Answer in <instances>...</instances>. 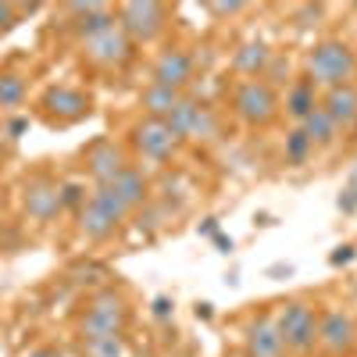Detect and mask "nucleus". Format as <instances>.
<instances>
[{"instance_id": "1", "label": "nucleus", "mask_w": 357, "mask_h": 357, "mask_svg": "<svg viewBox=\"0 0 357 357\" xmlns=\"http://www.w3.org/2000/svg\"><path fill=\"white\" fill-rule=\"evenodd\" d=\"M304 79L318 89V93L357 82V50L343 36L314 40L304 54Z\"/></svg>"}, {"instance_id": "2", "label": "nucleus", "mask_w": 357, "mask_h": 357, "mask_svg": "<svg viewBox=\"0 0 357 357\" xmlns=\"http://www.w3.org/2000/svg\"><path fill=\"white\" fill-rule=\"evenodd\" d=\"M229 111L240 126L247 129H268L279 122L282 114V97L279 86L264 79H236L229 86Z\"/></svg>"}, {"instance_id": "3", "label": "nucleus", "mask_w": 357, "mask_h": 357, "mask_svg": "<svg viewBox=\"0 0 357 357\" xmlns=\"http://www.w3.org/2000/svg\"><path fill=\"white\" fill-rule=\"evenodd\" d=\"M129 325V301L118 289H97L93 296H86V304L79 311V340H104V336H126Z\"/></svg>"}, {"instance_id": "4", "label": "nucleus", "mask_w": 357, "mask_h": 357, "mask_svg": "<svg viewBox=\"0 0 357 357\" xmlns=\"http://www.w3.org/2000/svg\"><path fill=\"white\" fill-rule=\"evenodd\" d=\"M114 22L132 47H154L172 25V8L158 0H126V4H114Z\"/></svg>"}, {"instance_id": "5", "label": "nucleus", "mask_w": 357, "mask_h": 357, "mask_svg": "<svg viewBox=\"0 0 357 357\" xmlns=\"http://www.w3.org/2000/svg\"><path fill=\"white\" fill-rule=\"evenodd\" d=\"M168 126L178 136V143H193V146H211L222 139V114L218 107H211L204 97L183 93V100L175 104V111L168 114Z\"/></svg>"}, {"instance_id": "6", "label": "nucleus", "mask_w": 357, "mask_h": 357, "mask_svg": "<svg viewBox=\"0 0 357 357\" xmlns=\"http://www.w3.org/2000/svg\"><path fill=\"white\" fill-rule=\"evenodd\" d=\"M129 218H132V215H129L107 190L89 186V197H86V204L79 207V215H75V229H79L82 240L104 243V240H111V236L122 229Z\"/></svg>"}, {"instance_id": "7", "label": "nucleus", "mask_w": 357, "mask_h": 357, "mask_svg": "<svg viewBox=\"0 0 357 357\" xmlns=\"http://www.w3.org/2000/svg\"><path fill=\"white\" fill-rule=\"evenodd\" d=\"M318 307L304 296H293L275 311V325H279V336L286 343V354L296 357H307L318 347Z\"/></svg>"}, {"instance_id": "8", "label": "nucleus", "mask_w": 357, "mask_h": 357, "mask_svg": "<svg viewBox=\"0 0 357 357\" xmlns=\"http://www.w3.org/2000/svg\"><path fill=\"white\" fill-rule=\"evenodd\" d=\"M178 151H183V143H178L172 126L161 122V118H136V122L129 126V158L161 168Z\"/></svg>"}, {"instance_id": "9", "label": "nucleus", "mask_w": 357, "mask_h": 357, "mask_svg": "<svg viewBox=\"0 0 357 357\" xmlns=\"http://www.w3.org/2000/svg\"><path fill=\"white\" fill-rule=\"evenodd\" d=\"M36 114L54 129H68V126H79L82 118L93 114V97H89L86 89H79V86L57 82V86H47L40 93Z\"/></svg>"}, {"instance_id": "10", "label": "nucleus", "mask_w": 357, "mask_h": 357, "mask_svg": "<svg viewBox=\"0 0 357 357\" xmlns=\"http://www.w3.org/2000/svg\"><path fill=\"white\" fill-rule=\"evenodd\" d=\"M79 54H82V61L86 65H93L100 72H122L132 65V57H136V47L129 43V36L118 29V22L97 29L93 36H86L79 40Z\"/></svg>"}, {"instance_id": "11", "label": "nucleus", "mask_w": 357, "mask_h": 357, "mask_svg": "<svg viewBox=\"0 0 357 357\" xmlns=\"http://www.w3.org/2000/svg\"><path fill=\"white\" fill-rule=\"evenodd\" d=\"M18 193H22V211H25L29 222L50 225L54 218L65 215V207H61V183H57L54 175H47V172L29 175Z\"/></svg>"}, {"instance_id": "12", "label": "nucleus", "mask_w": 357, "mask_h": 357, "mask_svg": "<svg viewBox=\"0 0 357 357\" xmlns=\"http://www.w3.org/2000/svg\"><path fill=\"white\" fill-rule=\"evenodd\" d=\"M197 79V57L193 50H186L183 43H161V50L151 61V82L178 89V93H190V86Z\"/></svg>"}, {"instance_id": "13", "label": "nucleus", "mask_w": 357, "mask_h": 357, "mask_svg": "<svg viewBox=\"0 0 357 357\" xmlns=\"http://www.w3.org/2000/svg\"><path fill=\"white\" fill-rule=\"evenodd\" d=\"M129 165H132L129 151H126L118 139H111V136H97V139L82 151V172H86V178H89L93 186H107L111 178L122 175Z\"/></svg>"}, {"instance_id": "14", "label": "nucleus", "mask_w": 357, "mask_h": 357, "mask_svg": "<svg viewBox=\"0 0 357 357\" xmlns=\"http://www.w3.org/2000/svg\"><path fill=\"white\" fill-rule=\"evenodd\" d=\"M357 340V318L347 307H329L318 314V347L329 357H350Z\"/></svg>"}, {"instance_id": "15", "label": "nucleus", "mask_w": 357, "mask_h": 357, "mask_svg": "<svg viewBox=\"0 0 357 357\" xmlns=\"http://www.w3.org/2000/svg\"><path fill=\"white\" fill-rule=\"evenodd\" d=\"M247 357H286V343L279 336L275 314H254L243 329Z\"/></svg>"}, {"instance_id": "16", "label": "nucleus", "mask_w": 357, "mask_h": 357, "mask_svg": "<svg viewBox=\"0 0 357 357\" xmlns=\"http://www.w3.org/2000/svg\"><path fill=\"white\" fill-rule=\"evenodd\" d=\"M100 190H107L118 204L126 207L129 215H136L139 207L151 200V178H146V172L139 168V165H129L122 175H114L107 186H100Z\"/></svg>"}, {"instance_id": "17", "label": "nucleus", "mask_w": 357, "mask_h": 357, "mask_svg": "<svg viewBox=\"0 0 357 357\" xmlns=\"http://www.w3.org/2000/svg\"><path fill=\"white\" fill-rule=\"evenodd\" d=\"M321 111L333 118L340 132H354L357 129V82L325 89L321 93Z\"/></svg>"}, {"instance_id": "18", "label": "nucleus", "mask_w": 357, "mask_h": 357, "mask_svg": "<svg viewBox=\"0 0 357 357\" xmlns=\"http://www.w3.org/2000/svg\"><path fill=\"white\" fill-rule=\"evenodd\" d=\"M272 57H275V50L264 40H247V43H240L232 50V72L240 79H264Z\"/></svg>"}, {"instance_id": "19", "label": "nucleus", "mask_w": 357, "mask_h": 357, "mask_svg": "<svg viewBox=\"0 0 357 357\" xmlns=\"http://www.w3.org/2000/svg\"><path fill=\"white\" fill-rule=\"evenodd\" d=\"M318 100H321V93L304 79V75H296V79H289L286 82V93H282V114L289 118L293 126H301L304 118L318 107Z\"/></svg>"}, {"instance_id": "20", "label": "nucleus", "mask_w": 357, "mask_h": 357, "mask_svg": "<svg viewBox=\"0 0 357 357\" xmlns=\"http://www.w3.org/2000/svg\"><path fill=\"white\" fill-rule=\"evenodd\" d=\"M178 100H183L178 89H168V86H158V82H146L139 89V111H143V118H161V122H168V114L175 111Z\"/></svg>"}, {"instance_id": "21", "label": "nucleus", "mask_w": 357, "mask_h": 357, "mask_svg": "<svg viewBox=\"0 0 357 357\" xmlns=\"http://www.w3.org/2000/svg\"><path fill=\"white\" fill-rule=\"evenodd\" d=\"M301 132L311 139L314 151H329V146H336V143H340V136H343V132L336 129L333 118L321 111V100H318V107H314V111L304 118V122H301Z\"/></svg>"}, {"instance_id": "22", "label": "nucleus", "mask_w": 357, "mask_h": 357, "mask_svg": "<svg viewBox=\"0 0 357 357\" xmlns=\"http://www.w3.org/2000/svg\"><path fill=\"white\" fill-rule=\"evenodd\" d=\"M29 100V75L15 68H0V114H15Z\"/></svg>"}, {"instance_id": "23", "label": "nucleus", "mask_w": 357, "mask_h": 357, "mask_svg": "<svg viewBox=\"0 0 357 357\" xmlns=\"http://www.w3.org/2000/svg\"><path fill=\"white\" fill-rule=\"evenodd\" d=\"M282 158H286V165H307V161L314 158V146H311V139L301 132V126H293V129L286 132V139H282Z\"/></svg>"}, {"instance_id": "24", "label": "nucleus", "mask_w": 357, "mask_h": 357, "mask_svg": "<svg viewBox=\"0 0 357 357\" xmlns=\"http://www.w3.org/2000/svg\"><path fill=\"white\" fill-rule=\"evenodd\" d=\"M126 336H104V340H86L82 354L86 357H126Z\"/></svg>"}, {"instance_id": "25", "label": "nucleus", "mask_w": 357, "mask_h": 357, "mask_svg": "<svg viewBox=\"0 0 357 357\" xmlns=\"http://www.w3.org/2000/svg\"><path fill=\"white\" fill-rule=\"evenodd\" d=\"M86 197H89V190L82 183H61V207L65 211L79 215V207L86 204Z\"/></svg>"}, {"instance_id": "26", "label": "nucleus", "mask_w": 357, "mask_h": 357, "mask_svg": "<svg viewBox=\"0 0 357 357\" xmlns=\"http://www.w3.org/2000/svg\"><path fill=\"white\" fill-rule=\"evenodd\" d=\"M25 129H29V118H25V114H8V118H4V126H0V132H4L8 143H18Z\"/></svg>"}, {"instance_id": "27", "label": "nucleus", "mask_w": 357, "mask_h": 357, "mask_svg": "<svg viewBox=\"0 0 357 357\" xmlns=\"http://www.w3.org/2000/svg\"><path fill=\"white\" fill-rule=\"evenodd\" d=\"M204 11L215 18H236V15L250 11V4H240V0H232V4H204Z\"/></svg>"}, {"instance_id": "28", "label": "nucleus", "mask_w": 357, "mask_h": 357, "mask_svg": "<svg viewBox=\"0 0 357 357\" xmlns=\"http://www.w3.org/2000/svg\"><path fill=\"white\" fill-rule=\"evenodd\" d=\"M22 18V8L18 4H0V33H11Z\"/></svg>"}, {"instance_id": "29", "label": "nucleus", "mask_w": 357, "mask_h": 357, "mask_svg": "<svg viewBox=\"0 0 357 357\" xmlns=\"http://www.w3.org/2000/svg\"><path fill=\"white\" fill-rule=\"evenodd\" d=\"M22 357H65V354L57 350V347H33V350L22 354Z\"/></svg>"}, {"instance_id": "30", "label": "nucleus", "mask_w": 357, "mask_h": 357, "mask_svg": "<svg viewBox=\"0 0 357 357\" xmlns=\"http://www.w3.org/2000/svg\"><path fill=\"white\" fill-rule=\"evenodd\" d=\"M340 207H343V211H357V190H347L340 197Z\"/></svg>"}, {"instance_id": "31", "label": "nucleus", "mask_w": 357, "mask_h": 357, "mask_svg": "<svg viewBox=\"0 0 357 357\" xmlns=\"http://www.w3.org/2000/svg\"><path fill=\"white\" fill-rule=\"evenodd\" d=\"M8 154H11V143L4 139V132H0V168H4V161H8Z\"/></svg>"}, {"instance_id": "32", "label": "nucleus", "mask_w": 357, "mask_h": 357, "mask_svg": "<svg viewBox=\"0 0 357 357\" xmlns=\"http://www.w3.org/2000/svg\"><path fill=\"white\" fill-rule=\"evenodd\" d=\"M350 357H357V340H354V350H350Z\"/></svg>"}]
</instances>
